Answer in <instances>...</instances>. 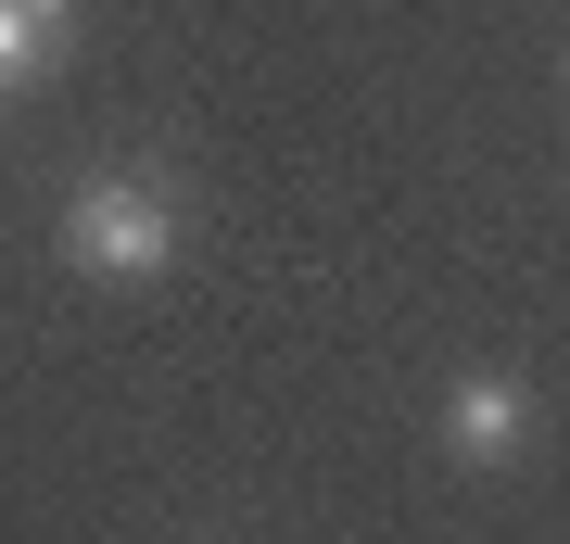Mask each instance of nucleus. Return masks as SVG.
Listing matches in <instances>:
<instances>
[{"label": "nucleus", "instance_id": "f257e3e1", "mask_svg": "<svg viewBox=\"0 0 570 544\" xmlns=\"http://www.w3.org/2000/svg\"><path fill=\"white\" fill-rule=\"evenodd\" d=\"M165 254H178V190L153 178H89L63 202V266H89V279H165Z\"/></svg>", "mask_w": 570, "mask_h": 544}, {"label": "nucleus", "instance_id": "f03ea898", "mask_svg": "<svg viewBox=\"0 0 570 544\" xmlns=\"http://www.w3.org/2000/svg\"><path fill=\"white\" fill-rule=\"evenodd\" d=\"M444 444H456L469 468H494V456H520V444H532V393L508 380V367H469V380L444 393Z\"/></svg>", "mask_w": 570, "mask_h": 544}, {"label": "nucleus", "instance_id": "7ed1b4c3", "mask_svg": "<svg viewBox=\"0 0 570 544\" xmlns=\"http://www.w3.org/2000/svg\"><path fill=\"white\" fill-rule=\"evenodd\" d=\"M63 39H77V0H0V89L51 77Z\"/></svg>", "mask_w": 570, "mask_h": 544}]
</instances>
